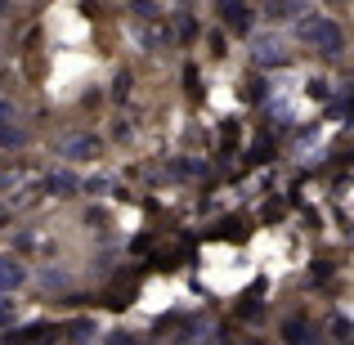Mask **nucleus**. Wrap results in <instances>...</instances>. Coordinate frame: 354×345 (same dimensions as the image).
Returning a JSON list of instances; mask_svg holds the SVG:
<instances>
[{
    "instance_id": "obj_6",
    "label": "nucleus",
    "mask_w": 354,
    "mask_h": 345,
    "mask_svg": "<svg viewBox=\"0 0 354 345\" xmlns=\"http://www.w3.org/2000/svg\"><path fill=\"white\" fill-rule=\"evenodd\" d=\"M220 18H225L234 32H247V27H251V9L247 5H225V9H220Z\"/></svg>"
},
{
    "instance_id": "obj_13",
    "label": "nucleus",
    "mask_w": 354,
    "mask_h": 345,
    "mask_svg": "<svg viewBox=\"0 0 354 345\" xmlns=\"http://www.w3.org/2000/svg\"><path fill=\"white\" fill-rule=\"evenodd\" d=\"M0 220H5V216H0Z\"/></svg>"
},
{
    "instance_id": "obj_11",
    "label": "nucleus",
    "mask_w": 354,
    "mask_h": 345,
    "mask_svg": "<svg viewBox=\"0 0 354 345\" xmlns=\"http://www.w3.org/2000/svg\"><path fill=\"white\" fill-rule=\"evenodd\" d=\"M9 121H14V108H9L5 99H0V126H9Z\"/></svg>"
},
{
    "instance_id": "obj_3",
    "label": "nucleus",
    "mask_w": 354,
    "mask_h": 345,
    "mask_svg": "<svg viewBox=\"0 0 354 345\" xmlns=\"http://www.w3.org/2000/svg\"><path fill=\"white\" fill-rule=\"evenodd\" d=\"M63 157H81V162H90V157H99V139L95 135H72L68 144H63Z\"/></svg>"
},
{
    "instance_id": "obj_4",
    "label": "nucleus",
    "mask_w": 354,
    "mask_h": 345,
    "mask_svg": "<svg viewBox=\"0 0 354 345\" xmlns=\"http://www.w3.org/2000/svg\"><path fill=\"white\" fill-rule=\"evenodd\" d=\"M283 341L287 345H319V341H314V328L305 319H287L283 323Z\"/></svg>"
},
{
    "instance_id": "obj_9",
    "label": "nucleus",
    "mask_w": 354,
    "mask_h": 345,
    "mask_svg": "<svg viewBox=\"0 0 354 345\" xmlns=\"http://www.w3.org/2000/svg\"><path fill=\"white\" fill-rule=\"evenodd\" d=\"M256 54H260L265 63H283V59H287V54H283V45H274V41H265V45H260Z\"/></svg>"
},
{
    "instance_id": "obj_10",
    "label": "nucleus",
    "mask_w": 354,
    "mask_h": 345,
    "mask_svg": "<svg viewBox=\"0 0 354 345\" xmlns=\"http://www.w3.org/2000/svg\"><path fill=\"white\" fill-rule=\"evenodd\" d=\"M135 14H139V18H153V14H157V9H153V5H148V0H135Z\"/></svg>"
},
{
    "instance_id": "obj_5",
    "label": "nucleus",
    "mask_w": 354,
    "mask_h": 345,
    "mask_svg": "<svg viewBox=\"0 0 354 345\" xmlns=\"http://www.w3.org/2000/svg\"><path fill=\"white\" fill-rule=\"evenodd\" d=\"M27 278V269L18 265V260H9V256H0V292H9V287H18Z\"/></svg>"
},
{
    "instance_id": "obj_1",
    "label": "nucleus",
    "mask_w": 354,
    "mask_h": 345,
    "mask_svg": "<svg viewBox=\"0 0 354 345\" xmlns=\"http://www.w3.org/2000/svg\"><path fill=\"white\" fill-rule=\"evenodd\" d=\"M296 36H301L305 45H319V54H341L346 50V36H341V27L332 23V18L323 14H310L296 23Z\"/></svg>"
},
{
    "instance_id": "obj_7",
    "label": "nucleus",
    "mask_w": 354,
    "mask_h": 345,
    "mask_svg": "<svg viewBox=\"0 0 354 345\" xmlns=\"http://www.w3.org/2000/svg\"><path fill=\"white\" fill-rule=\"evenodd\" d=\"M301 14V0H269V18H292Z\"/></svg>"
},
{
    "instance_id": "obj_8",
    "label": "nucleus",
    "mask_w": 354,
    "mask_h": 345,
    "mask_svg": "<svg viewBox=\"0 0 354 345\" xmlns=\"http://www.w3.org/2000/svg\"><path fill=\"white\" fill-rule=\"evenodd\" d=\"M0 144L23 148V144H27V130H18V126H0Z\"/></svg>"
},
{
    "instance_id": "obj_12",
    "label": "nucleus",
    "mask_w": 354,
    "mask_h": 345,
    "mask_svg": "<svg viewBox=\"0 0 354 345\" xmlns=\"http://www.w3.org/2000/svg\"><path fill=\"white\" fill-rule=\"evenodd\" d=\"M113 345H135V341H130L126 332H117V337H113Z\"/></svg>"
},
{
    "instance_id": "obj_2",
    "label": "nucleus",
    "mask_w": 354,
    "mask_h": 345,
    "mask_svg": "<svg viewBox=\"0 0 354 345\" xmlns=\"http://www.w3.org/2000/svg\"><path fill=\"white\" fill-rule=\"evenodd\" d=\"M45 193H54V198H72V193H81V180L68 175V171H54V175H45Z\"/></svg>"
}]
</instances>
